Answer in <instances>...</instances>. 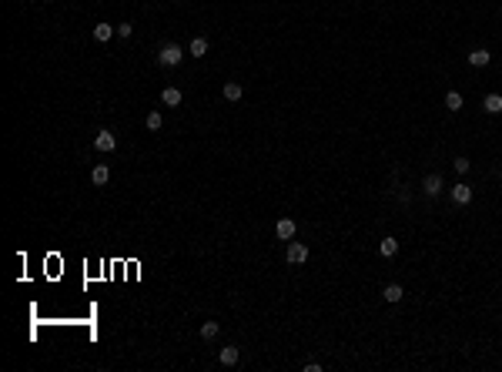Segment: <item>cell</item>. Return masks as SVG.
Instances as JSON below:
<instances>
[{
	"instance_id": "cell-1",
	"label": "cell",
	"mask_w": 502,
	"mask_h": 372,
	"mask_svg": "<svg viewBox=\"0 0 502 372\" xmlns=\"http://www.w3.org/2000/svg\"><path fill=\"white\" fill-rule=\"evenodd\" d=\"M181 57H184V50L178 47V44H164V47L158 50V64L161 67H178L181 64Z\"/></svg>"
},
{
	"instance_id": "cell-2",
	"label": "cell",
	"mask_w": 502,
	"mask_h": 372,
	"mask_svg": "<svg viewBox=\"0 0 502 372\" xmlns=\"http://www.w3.org/2000/svg\"><path fill=\"white\" fill-rule=\"evenodd\" d=\"M442 191H446V178H442V175H435V171H432V175H425V178H422V194L438 198Z\"/></svg>"
},
{
	"instance_id": "cell-3",
	"label": "cell",
	"mask_w": 502,
	"mask_h": 372,
	"mask_svg": "<svg viewBox=\"0 0 502 372\" xmlns=\"http://www.w3.org/2000/svg\"><path fill=\"white\" fill-rule=\"evenodd\" d=\"M285 259H288V265H305V262H308V248H305L302 242H288Z\"/></svg>"
},
{
	"instance_id": "cell-4",
	"label": "cell",
	"mask_w": 502,
	"mask_h": 372,
	"mask_svg": "<svg viewBox=\"0 0 502 372\" xmlns=\"http://www.w3.org/2000/svg\"><path fill=\"white\" fill-rule=\"evenodd\" d=\"M94 148L97 151H114V148H117V138H114V131H97L94 134Z\"/></svg>"
},
{
	"instance_id": "cell-5",
	"label": "cell",
	"mask_w": 502,
	"mask_h": 372,
	"mask_svg": "<svg viewBox=\"0 0 502 372\" xmlns=\"http://www.w3.org/2000/svg\"><path fill=\"white\" fill-rule=\"evenodd\" d=\"M295 232H298V225L291 218H278V225H275V235H278L281 242H291L295 238Z\"/></svg>"
},
{
	"instance_id": "cell-6",
	"label": "cell",
	"mask_w": 502,
	"mask_h": 372,
	"mask_svg": "<svg viewBox=\"0 0 502 372\" xmlns=\"http://www.w3.org/2000/svg\"><path fill=\"white\" fill-rule=\"evenodd\" d=\"M91 34H94V41H97V44H107L114 34H117V27H114V24H104V20H101V24H97Z\"/></svg>"
},
{
	"instance_id": "cell-7",
	"label": "cell",
	"mask_w": 502,
	"mask_h": 372,
	"mask_svg": "<svg viewBox=\"0 0 502 372\" xmlns=\"http://www.w3.org/2000/svg\"><path fill=\"white\" fill-rule=\"evenodd\" d=\"M238 359H241V349H234V346H224L218 352V362L221 365H238Z\"/></svg>"
},
{
	"instance_id": "cell-8",
	"label": "cell",
	"mask_w": 502,
	"mask_h": 372,
	"mask_svg": "<svg viewBox=\"0 0 502 372\" xmlns=\"http://www.w3.org/2000/svg\"><path fill=\"white\" fill-rule=\"evenodd\" d=\"M221 94H224V101H231V104H234V101H241V94H245V88H241L238 81H228V84L221 88Z\"/></svg>"
},
{
	"instance_id": "cell-9",
	"label": "cell",
	"mask_w": 502,
	"mask_h": 372,
	"mask_svg": "<svg viewBox=\"0 0 502 372\" xmlns=\"http://www.w3.org/2000/svg\"><path fill=\"white\" fill-rule=\"evenodd\" d=\"M452 202H455V205H469V202H472V188L465 185V181L452 188Z\"/></svg>"
},
{
	"instance_id": "cell-10",
	"label": "cell",
	"mask_w": 502,
	"mask_h": 372,
	"mask_svg": "<svg viewBox=\"0 0 502 372\" xmlns=\"http://www.w3.org/2000/svg\"><path fill=\"white\" fill-rule=\"evenodd\" d=\"M489 61H492V54H489L486 47H476V50L469 54V64H472V67H486Z\"/></svg>"
},
{
	"instance_id": "cell-11",
	"label": "cell",
	"mask_w": 502,
	"mask_h": 372,
	"mask_svg": "<svg viewBox=\"0 0 502 372\" xmlns=\"http://www.w3.org/2000/svg\"><path fill=\"white\" fill-rule=\"evenodd\" d=\"M91 181H94L97 188H104L107 181H111V171H107V164H97L94 171H91Z\"/></svg>"
},
{
	"instance_id": "cell-12",
	"label": "cell",
	"mask_w": 502,
	"mask_h": 372,
	"mask_svg": "<svg viewBox=\"0 0 502 372\" xmlns=\"http://www.w3.org/2000/svg\"><path fill=\"white\" fill-rule=\"evenodd\" d=\"M161 101H164L167 107H178L181 104V88H164L161 91Z\"/></svg>"
},
{
	"instance_id": "cell-13",
	"label": "cell",
	"mask_w": 502,
	"mask_h": 372,
	"mask_svg": "<svg viewBox=\"0 0 502 372\" xmlns=\"http://www.w3.org/2000/svg\"><path fill=\"white\" fill-rule=\"evenodd\" d=\"M482 107H486V114H502V94H486Z\"/></svg>"
},
{
	"instance_id": "cell-14",
	"label": "cell",
	"mask_w": 502,
	"mask_h": 372,
	"mask_svg": "<svg viewBox=\"0 0 502 372\" xmlns=\"http://www.w3.org/2000/svg\"><path fill=\"white\" fill-rule=\"evenodd\" d=\"M402 295H405V292H402V285H385V292H382V299L385 302H402Z\"/></svg>"
},
{
	"instance_id": "cell-15",
	"label": "cell",
	"mask_w": 502,
	"mask_h": 372,
	"mask_svg": "<svg viewBox=\"0 0 502 372\" xmlns=\"http://www.w3.org/2000/svg\"><path fill=\"white\" fill-rule=\"evenodd\" d=\"M218 332H221V325H218V322H201V339H204V342L218 339Z\"/></svg>"
},
{
	"instance_id": "cell-16",
	"label": "cell",
	"mask_w": 502,
	"mask_h": 372,
	"mask_svg": "<svg viewBox=\"0 0 502 372\" xmlns=\"http://www.w3.org/2000/svg\"><path fill=\"white\" fill-rule=\"evenodd\" d=\"M188 54H191V57H204L208 54V41H204V37H194L191 47H188Z\"/></svg>"
},
{
	"instance_id": "cell-17",
	"label": "cell",
	"mask_w": 502,
	"mask_h": 372,
	"mask_svg": "<svg viewBox=\"0 0 502 372\" xmlns=\"http://www.w3.org/2000/svg\"><path fill=\"white\" fill-rule=\"evenodd\" d=\"M378 251H382L385 259H392V255L399 251V242H395V238H392V235H389V238H382V245H378Z\"/></svg>"
},
{
	"instance_id": "cell-18",
	"label": "cell",
	"mask_w": 502,
	"mask_h": 372,
	"mask_svg": "<svg viewBox=\"0 0 502 372\" xmlns=\"http://www.w3.org/2000/svg\"><path fill=\"white\" fill-rule=\"evenodd\" d=\"M144 124H147V131H161L164 128V118H161V111H151L144 118Z\"/></svg>"
},
{
	"instance_id": "cell-19",
	"label": "cell",
	"mask_w": 502,
	"mask_h": 372,
	"mask_svg": "<svg viewBox=\"0 0 502 372\" xmlns=\"http://www.w3.org/2000/svg\"><path fill=\"white\" fill-rule=\"evenodd\" d=\"M446 107L449 111H462V94H459V91H449L446 94Z\"/></svg>"
},
{
	"instance_id": "cell-20",
	"label": "cell",
	"mask_w": 502,
	"mask_h": 372,
	"mask_svg": "<svg viewBox=\"0 0 502 372\" xmlns=\"http://www.w3.org/2000/svg\"><path fill=\"white\" fill-rule=\"evenodd\" d=\"M469 168H472V161H469V158H455V171H459V175H465Z\"/></svg>"
},
{
	"instance_id": "cell-21",
	"label": "cell",
	"mask_w": 502,
	"mask_h": 372,
	"mask_svg": "<svg viewBox=\"0 0 502 372\" xmlns=\"http://www.w3.org/2000/svg\"><path fill=\"white\" fill-rule=\"evenodd\" d=\"M131 34H134V24H128V20L117 24V37H131Z\"/></svg>"
}]
</instances>
